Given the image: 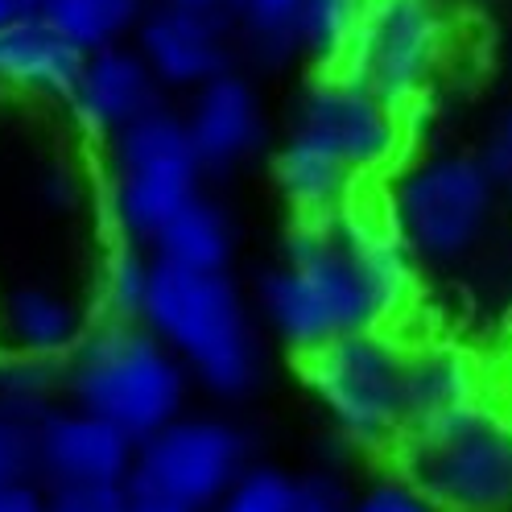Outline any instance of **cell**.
Here are the masks:
<instances>
[{"mask_svg": "<svg viewBox=\"0 0 512 512\" xmlns=\"http://www.w3.org/2000/svg\"><path fill=\"white\" fill-rule=\"evenodd\" d=\"M71 120L79 124V133L91 141H112L116 133H124L128 124L145 120L149 112L166 108V87L157 83V75L149 71V62L137 54V46H108L83 58L75 91L67 95Z\"/></svg>", "mask_w": 512, "mask_h": 512, "instance_id": "13", "label": "cell"}, {"mask_svg": "<svg viewBox=\"0 0 512 512\" xmlns=\"http://www.w3.org/2000/svg\"><path fill=\"white\" fill-rule=\"evenodd\" d=\"M186 137L195 145L203 174H232L265 145V108L256 87L228 71L199 91H190V104L182 112Z\"/></svg>", "mask_w": 512, "mask_h": 512, "instance_id": "14", "label": "cell"}, {"mask_svg": "<svg viewBox=\"0 0 512 512\" xmlns=\"http://www.w3.org/2000/svg\"><path fill=\"white\" fill-rule=\"evenodd\" d=\"M409 360L413 339H401V331H360L318 347L298 364L335 434L356 451L393 459L413 426Z\"/></svg>", "mask_w": 512, "mask_h": 512, "instance_id": "6", "label": "cell"}, {"mask_svg": "<svg viewBox=\"0 0 512 512\" xmlns=\"http://www.w3.org/2000/svg\"><path fill=\"white\" fill-rule=\"evenodd\" d=\"M153 261L174 265V269H199V273H228L232 252H236V232L232 219L219 203L199 195L190 207H182L162 236L153 240Z\"/></svg>", "mask_w": 512, "mask_h": 512, "instance_id": "18", "label": "cell"}, {"mask_svg": "<svg viewBox=\"0 0 512 512\" xmlns=\"http://www.w3.org/2000/svg\"><path fill=\"white\" fill-rule=\"evenodd\" d=\"M479 157H484V166H488V174L496 182L500 203L512 211V108L492 124L488 145L479 149Z\"/></svg>", "mask_w": 512, "mask_h": 512, "instance_id": "28", "label": "cell"}, {"mask_svg": "<svg viewBox=\"0 0 512 512\" xmlns=\"http://www.w3.org/2000/svg\"><path fill=\"white\" fill-rule=\"evenodd\" d=\"M203 166L170 104L104 141V215L112 236L153 248L166 223L203 195Z\"/></svg>", "mask_w": 512, "mask_h": 512, "instance_id": "7", "label": "cell"}, {"mask_svg": "<svg viewBox=\"0 0 512 512\" xmlns=\"http://www.w3.org/2000/svg\"><path fill=\"white\" fill-rule=\"evenodd\" d=\"M170 5H190V9H215V13H228L232 0H170Z\"/></svg>", "mask_w": 512, "mask_h": 512, "instance_id": "32", "label": "cell"}, {"mask_svg": "<svg viewBox=\"0 0 512 512\" xmlns=\"http://www.w3.org/2000/svg\"><path fill=\"white\" fill-rule=\"evenodd\" d=\"M298 512H356V492L335 471L298 475Z\"/></svg>", "mask_w": 512, "mask_h": 512, "instance_id": "26", "label": "cell"}, {"mask_svg": "<svg viewBox=\"0 0 512 512\" xmlns=\"http://www.w3.org/2000/svg\"><path fill=\"white\" fill-rule=\"evenodd\" d=\"M58 389L71 405L141 442L186 413L190 372L141 323H95L58 368Z\"/></svg>", "mask_w": 512, "mask_h": 512, "instance_id": "4", "label": "cell"}, {"mask_svg": "<svg viewBox=\"0 0 512 512\" xmlns=\"http://www.w3.org/2000/svg\"><path fill=\"white\" fill-rule=\"evenodd\" d=\"M409 116L347 71H318L290 133L273 153V182L294 219H323L368 195L401 166Z\"/></svg>", "mask_w": 512, "mask_h": 512, "instance_id": "2", "label": "cell"}, {"mask_svg": "<svg viewBox=\"0 0 512 512\" xmlns=\"http://www.w3.org/2000/svg\"><path fill=\"white\" fill-rule=\"evenodd\" d=\"M83 50L71 46L54 25L42 17H29L0 29V91L38 95V100L67 104L75 91Z\"/></svg>", "mask_w": 512, "mask_h": 512, "instance_id": "17", "label": "cell"}, {"mask_svg": "<svg viewBox=\"0 0 512 512\" xmlns=\"http://www.w3.org/2000/svg\"><path fill=\"white\" fill-rule=\"evenodd\" d=\"M137 442L95 413L58 401L34 422V467L42 488L128 484Z\"/></svg>", "mask_w": 512, "mask_h": 512, "instance_id": "12", "label": "cell"}, {"mask_svg": "<svg viewBox=\"0 0 512 512\" xmlns=\"http://www.w3.org/2000/svg\"><path fill=\"white\" fill-rule=\"evenodd\" d=\"M397 236L418 265L455 269L488 244L504 211L479 153L438 149L397 166L380 190Z\"/></svg>", "mask_w": 512, "mask_h": 512, "instance_id": "5", "label": "cell"}, {"mask_svg": "<svg viewBox=\"0 0 512 512\" xmlns=\"http://www.w3.org/2000/svg\"><path fill=\"white\" fill-rule=\"evenodd\" d=\"M149 0H42V21L83 54L120 46L137 34Z\"/></svg>", "mask_w": 512, "mask_h": 512, "instance_id": "19", "label": "cell"}, {"mask_svg": "<svg viewBox=\"0 0 512 512\" xmlns=\"http://www.w3.org/2000/svg\"><path fill=\"white\" fill-rule=\"evenodd\" d=\"M133 46L166 91H199L203 83L236 71L232 62L240 42L228 13L149 0Z\"/></svg>", "mask_w": 512, "mask_h": 512, "instance_id": "11", "label": "cell"}, {"mask_svg": "<svg viewBox=\"0 0 512 512\" xmlns=\"http://www.w3.org/2000/svg\"><path fill=\"white\" fill-rule=\"evenodd\" d=\"M141 327L162 339L211 397H244L261 380V339L232 273L153 261Z\"/></svg>", "mask_w": 512, "mask_h": 512, "instance_id": "3", "label": "cell"}, {"mask_svg": "<svg viewBox=\"0 0 512 512\" xmlns=\"http://www.w3.org/2000/svg\"><path fill=\"white\" fill-rule=\"evenodd\" d=\"M356 512H438L418 488L405 484L401 475L389 479H376L356 496Z\"/></svg>", "mask_w": 512, "mask_h": 512, "instance_id": "27", "label": "cell"}, {"mask_svg": "<svg viewBox=\"0 0 512 512\" xmlns=\"http://www.w3.org/2000/svg\"><path fill=\"white\" fill-rule=\"evenodd\" d=\"M95 323L91 306L54 285H17L0 298V356L62 368Z\"/></svg>", "mask_w": 512, "mask_h": 512, "instance_id": "15", "label": "cell"}, {"mask_svg": "<svg viewBox=\"0 0 512 512\" xmlns=\"http://www.w3.org/2000/svg\"><path fill=\"white\" fill-rule=\"evenodd\" d=\"M364 13V0H302L298 13V54L314 62V71H335L356 25Z\"/></svg>", "mask_w": 512, "mask_h": 512, "instance_id": "22", "label": "cell"}, {"mask_svg": "<svg viewBox=\"0 0 512 512\" xmlns=\"http://www.w3.org/2000/svg\"><path fill=\"white\" fill-rule=\"evenodd\" d=\"M488 372L467 347L459 343H422L413 339V360H409V405H413V426L409 434H422L430 426H442L459 418V413L488 401Z\"/></svg>", "mask_w": 512, "mask_h": 512, "instance_id": "16", "label": "cell"}, {"mask_svg": "<svg viewBox=\"0 0 512 512\" xmlns=\"http://www.w3.org/2000/svg\"><path fill=\"white\" fill-rule=\"evenodd\" d=\"M455 46L459 21L446 0H364L356 38L335 71L413 120L455 62Z\"/></svg>", "mask_w": 512, "mask_h": 512, "instance_id": "9", "label": "cell"}, {"mask_svg": "<svg viewBox=\"0 0 512 512\" xmlns=\"http://www.w3.org/2000/svg\"><path fill=\"white\" fill-rule=\"evenodd\" d=\"M256 302L269 331L306 360L343 335L401 331L422 302V265L368 190L335 215L294 219Z\"/></svg>", "mask_w": 512, "mask_h": 512, "instance_id": "1", "label": "cell"}, {"mask_svg": "<svg viewBox=\"0 0 512 512\" xmlns=\"http://www.w3.org/2000/svg\"><path fill=\"white\" fill-rule=\"evenodd\" d=\"M149 273H153V252L112 236L100 269H95L91 285V306L100 323H141V302L149 290Z\"/></svg>", "mask_w": 512, "mask_h": 512, "instance_id": "20", "label": "cell"}, {"mask_svg": "<svg viewBox=\"0 0 512 512\" xmlns=\"http://www.w3.org/2000/svg\"><path fill=\"white\" fill-rule=\"evenodd\" d=\"M34 422L29 413L0 405V488L9 484H29L38 479L34 467Z\"/></svg>", "mask_w": 512, "mask_h": 512, "instance_id": "24", "label": "cell"}, {"mask_svg": "<svg viewBox=\"0 0 512 512\" xmlns=\"http://www.w3.org/2000/svg\"><path fill=\"white\" fill-rule=\"evenodd\" d=\"M38 13H42V0H0V29L17 25V21H29Z\"/></svg>", "mask_w": 512, "mask_h": 512, "instance_id": "30", "label": "cell"}, {"mask_svg": "<svg viewBox=\"0 0 512 512\" xmlns=\"http://www.w3.org/2000/svg\"><path fill=\"white\" fill-rule=\"evenodd\" d=\"M389 463L438 512H512V409L488 397L409 434Z\"/></svg>", "mask_w": 512, "mask_h": 512, "instance_id": "8", "label": "cell"}, {"mask_svg": "<svg viewBox=\"0 0 512 512\" xmlns=\"http://www.w3.org/2000/svg\"><path fill=\"white\" fill-rule=\"evenodd\" d=\"M252 463L248 434L215 413H182L137 442L128 488L141 500L211 512Z\"/></svg>", "mask_w": 512, "mask_h": 512, "instance_id": "10", "label": "cell"}, {"mask_svg": "<svg viewBox=\"0 0 512 512\" xmlns=\"http://www.w3.org/2000/svg\"><path fill=\"white\" fill-rule=\"evenodd\" d=\"M46 512H133V488L128 484L46 488Z\"/></svg>", "mask_w": 512, "mask_h": 512, "instance_id": "25", "label": "cell"}, {"mask_svg": "<svg viewBox=\"0 0 512 512\" xmlns=\"http://www.w3.org/2000/svg\"><path fill=\"white\" fill-rule=\"evenodd\" d=\"M298 13L302 0H232L228 5L236 42L261 62L298 54Z\"/></svg>", "mask_w": 512, "mask_h": 512, "instance_id": "21", "label": "cell"}, {"mask_svg": "<svg viewBox=\"0 0 512 512\" xmlns=\"http://www.w3.org/2000/svg\"><path fill=\"white\" fill-rule=\"evenodd\" d=\"M211 512H298V475L269 463H248Z\"/></svg>", "mask_w": 512, "mask_h": 512, "instance_id": "23", "label": "cell"}, {"mask_svg": "<svg viewBox=\"0 0 512 512\" xmlns=\"http://www.w3.org/2000/svg\"><path fill=\"white\" fill-rule=\"evenodd\" d=\"M0 512H46V488L38 479L0 488Z\"/></svg>", "mask_w": 512, "mask_h": 512, "instance_id": "29", "label": "cell"}, {"mask_svg": "<svg viewBox=\"0 0 512 512\" xmlns=\"http://www.w3.org/2000/svg\"><path fill=\"white\" fill-rule=\"evenodd\" d=\"M133 512H195V508H182V504H162V500H141V496H133Z\"/></svg>", "mask_w": 512, "mask_h": 512, "instance_id": "31", "label": "cell"}]
</instances>
